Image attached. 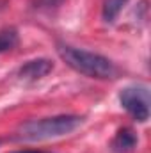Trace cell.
<instances>
[{"mask_svg": "<svg viewBox=\"0 0 151 153\" xmlns=\"http://www.w3.org/2000/svg\"><path fill=\"white\" fill-rule=\"evenodd\" d=\"M14 153H50V152H36V150H23V152H14Z\"/></svg>", "mask_w": 151, "mask_h": 153, "instance_id": "cell-9", "label": "cell"}, {"mask_svg": "<svg viewBox=\"0 0 151 153\" xmlns=\"http://www.w3.org/2000/svg\"><path fill=\"white\" fill-rule=\"evenodd\" d=\"M126 2H128V0H105V2H103V9H101L103 22L114 23L115 18L119 16V13L123 11V7L126 5Z\"/></svg>", "mask_w": 151, "mask_h": 153, "instance_id": "cell-6", "label": "cell"}, {"mask_svg": "<svg viewBox=\"0 0 151 153\" xmlns=\"http://www.w3.org/2000/svg\"><path fill=\"white\" fill-rule=\"evenodd\" d=\"M64 0H38L36 4V7H46V9H50V7H57V5H61Z\"/></svg>", "mask_w": 151, "mask_h": 153, "instance_id": "cell-8", "label": "cell"}, {"mask_svg": "<svg viewBox=\"0 0 151 153\" xmlns=\"http://www.w3.org/2000/svg\"><path fill=\"white\" fill-rule=\"evenodd\" d=\"M52 70H53V62L50 59H34L25 62L18 70V76L25 82H36L39 78L46 76Z\"/></svg>", "mask_w": 151, "mask_h": 153, "instance_id": "cell-4", "label": "cell"}, {"mask_svg": "<svg viewBox=\"0 0 151 153\" xmlns=\"http://www.w3.org/2000/svg\"><path fill=\"white\" fill-rule=\"evenodd\" d=\"M137 143H139L137 134L132 128L124 126V128L117 130V134L114 135L110 148H112L114 153H132L137 148Z\"/></svg>", "mask_w": 151, "mask_h": 153, "instance_id": "cell-5", "label": "cell"}, {"mask_svg": "<svg viewBox=\"0 0 151 153\" xmlns=\"http://www.w3.org/2000/svg\"><path fill=\"white\" fill-rule=\"evenodd\" d=\"M82 119L84 117L75 114H61L52 116V117H43V119H30L16 130L14 139L20 143H36V141L62 137L76 130L82 125Z\"/></svg>", "mask_w": 151, "mask_h": 153, "instance_id": "cell-2", "label": "cell"}, {"mask_svg": "<svg viewBox=\"0 0 151 153\" xmlns=\"http://www.w3.org/2000/svg\"><path fill=\"white\" fill-rule=\"evenodd\" d=\"M18 45V30L13 27H7L0 30V53L13 50Z\"/></svg>", "mask_w": 151, "mask_h": 153, "instance_id": "cell-7", "label": "cell"}, {"mask_svg": "<svg viewBox=\"0 0 151 153\" xmlns=\"http://www.w3.org/2000/svg\"><path fill=\"white\" fill-rule=\"evenodd\" d=\"M121 107L139 123L150 119V91L144 85H128L119 93Z\"/></svg>", "mask_w": 151, "mask_h": 153, "instance_id": "cell-3", "label": "cell"}, {"mask_svg": "<svg viewBox=\"0 0 151 153\" xmlns=\"http://www.w3.org/2000/svg\"><path fill=\"white\" fill-rule=\"evenodd\" d=\"M57 53L59 57L70 66L73 68L76 73L85 75L89 78H100V80H107V78H115L119 75V70L115 68L110 59L84 50V48H76V46H70V45H57Z\"/></svg>", "mask_w": 151, "mask_h": 153, "instance_id": "cell-1", "label": "cell"}]
</instances>
